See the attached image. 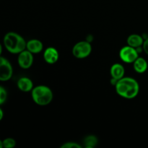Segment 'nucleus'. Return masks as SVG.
I'll list each match as a JSON object with an SVG mask.
<instances>
[{"label":"nucleus","mask_w":148,"mask_h":148,"mask_svg":"<svg viewBox=\"0 0 148 148\" xmlns=\"http://www.w3.org/2000/svg\"><path fill=\"white\" fill-rule=\"evenodd\" d=\"M116 92L121 98L133 99L140 92V85L135 79L130 77H124L117 80L115 85Z\"/></svg>","instance_id":"1"},{"label":"nucleus","mask_w":148,"mask_h":148,"mask_svg":"<svg viewBox=\"0 0 148 148\" xmlns=\"http://www.w3.org/2000/svg\"><path fill=\"white\" fill-rule=\"evenodd\" d=\"M4 45L10 53L18 54L26 49V43L23 37L15 32H9L4 37Z\"/></svg>","instance_id":"2"},{"label":"nucleus","mask_w":148,"mask_h":148,"mask_svg":"<svg viewBox=\"0 0 148 148\" xmlns=\"http://www.w3.org/2000/svg\"><path fill=\"white\" fill-rule=\"evenodd\" d=\"M31 96L35 103L40 106H44L51 103L53 94L50 88L40 85L33 88L31 91Z\"/></svg>","instance_id":"3"},{"label":"nucleus","mask_w":148,"mask_h":148,"mask_svg":"<svg viewBox=\"0 0 148 148\" xmlns=\"http://www.w3.org/2000/svg\"><path fill=\"white\" fill-rule=\"evenodd\" d=\"M72 54L77 59H85L92 52V46L88 40H82L77 43L72 48Z\"/></svg>","instance_id":"4"},{"label":"nucleus","mask_w":148,"mask_h":148,"mask_svg":"<svg viewBox=\"0 0 148 148\" xmlns=\"http://www.w3.org/2000/svg\"><path fill=\"white\" fill-rule=\"evenodd\" d=\"M119 57L127 64H133V62L139 57V52L137 49L127 46L121 48L119 51Z\"/></svg>","instance_id":"5"},{"label":"nucleus","mask_w":148,"mask_h":148,"mask_svg":"<svg viewBox=\"0 0 148 148\" xmlns=\"http://www.w3.org/2000/svg\"><path fill=\"white\" fill-rule=\"evenodd\" d=\"M13 69L8 59L0 56V81L6 82L12 77Z\"/></svg>","instance_id":"6"},{"label":"nucleus","mask_w":148,"mask_h":148,"mask_svg":"<svg viewBox=\"0 0 148 148\" xmlns=\"http://www.w3.org/2000/svg\"><path fill=\"white\" fill-rule=\"evenodd\" d=\"M33 61H34V58H33V53L27 51V49L18 53L17 62H18L19 66L22 69H27L31 67L33 64Z\"/></svg>","instance_id":"7"},{"label":"nucleus","mask_w":148,"mask_h":148,"mask_svg":"<svg viewBox=\"0 0 148 148\" xmlns=\"http://www.w3.org/2000/svg\"><path fill=\"white\" fill-rule=\"evenodd\" d=\"M59 54L58 51L53 47H49L44 51L43 59L46 63L49 64H53L59 60Z\"/></svg>","instance_id":"8"},{"label":"nucleus","mask_w":148,"mask_h":148,"mask_svg":"<svg viewBox=\"0 0 148 148\" xmlns=\"http://www.w3.org/2000/svg\"><path fill=\"white\" fill-rule=\"evenodd\" d=\"M17 86L20 90L24 92H30L33 89V88H34L33 81L30 78L27 77H20L17 80Z\"/></svg>","instance_id":"9"},{"label":"nucleus","mask_w":148,"mask_h":148,"mask_svg":"<svg viewBox=\"0 0 148 148\" xmlns=\"http://www.w3.org/2000/svg\"><path fill=\"white\" fill-rule=\"evenodd\" d=\"M26 49L31 52L32 53H38L43 49V44L40 40L38 39H31L29 40L26 43Z\"/></svg>","instance_id":"10"},{"label":"nucleus","mask_w":148,"mask_h":148,"mask_svg":"<svg viewBox=\"0 0 148 148\" xmlns=\"http://www.w3.org/2000/svg\"><path fill=\"white\" fill-rule=\"evenodd\" d=\"M110 73H111V78L119 80L124 77V73H125V69L123 65L121 64H114L111 66V69H110Z\"/></svg>","instance_id":"11"},{"label":"nucleus","mask_w":148,"mask_h":148,"mask_svg":"<svg viewBox=\"0 0 148 148\" xmlns=\"http://www.w3.org/2000/svg\"><path fill=\"white\" fill-rule=\"evenodd\" d=\"M144 40V38L142 36H140V35L132 34L127 38V42L129 46H132L133 48H135V49H137V48H140L143 46Z\"/></svg>","instance_id":"12"},{"label":"nucleus","mask_w":148,"mask_h":148,"mask_svg":"<svg viewBox=\"0 0 148 148\" xmlns=\"http://www.w3.org/2000/svg\"><path fill=\"white\" fill-rule=\"evenodd\" d=\"M133 67L134 71L137 73H144L147 71L148 67L147 61L144 58L138 57L133 62Z\"/></svg>","instance_id":"13"},{"label":"nucleus","mask_w":148,"mask_h":148,"mask_svg":"<svg viewBox=\"0 0 148 148\" xmlns=\"http://www.w3.org/2000/svg\"><path fill=\"white\" fill-rule=\"evenodd\" d=\"M98 140L97 137L94 135H89L84 139V145L85 147L93 148L98 145Z\"/></svg>","instance_id":"14"},{"label":"nucleus","mask_w":148,"mask_h":148,"mask_svg":"<svg viewBox=\"0 0 148 148\" xmlns=\"http://www.w3.org/2000/svg\"><path fill=\"white\" fill-rule=\"evenodd\" d=\"M16 145V141L13 138L8 137L3 140V147L5 148H12Z\"/></svg>","instance_id":"15"},{"label":"nucleus","mask_w":148,"mask_h":148,"mask_svg":"<svg viewBox=\"0 0 148 148\" xmlns=\"http://www.w3.org/2000/svg\"><path fill=\"white\" fill-rule=\"evenodd\" d=\"M7 98V92L5 88L2 86H0V106L4 103Z\"/></svg>","instance_id":"16"},{"label":"nucleus","mask_w":148,"mask_h":148,"mask_svg":"<svg viewBox=\"0 0 148 148\" xmlns=\"http://www.w3.org/2000/svg\"><path fill=\"white\" fill-rule=\"evenodd\" d=\"M62 148H81V145L77 143L74 142H68L65 143L64 144L61 146Z\"/></svg>","instance_id":"17"},{"label":"nucleus","mask_w":148,"mask_h":148,"mask_svg":"<svg viewBox=\"0 0 148 148\" xmlns=\"http://www.w3.org/2000/svg\"><path fill=\"white\" fill-rule=\"evenodd\" d=\"M143 51L145 52V53H147L148 55V37L146 39H145L144 43L143 45Z\"/></svg>","instance_id":"18"},{"label":"nucleus","mask_w":148,"mask_h":148,"mask_svg":"<svg viewBox=\"0 0 148 148\" xmlns=\"http://www.w3.org/2000/svg\"><path fill=\"white\" fill-rule=\"evenodd\" d=\"M3 117H4V111H3V110L0 108V121L2 120Z\"/></svg>","instance_id":"19"},{"label":"nucleus","mask_w":148,"mask_h":148,"mask_svg":"<svg viewBox=\"0 0 148 148\" xmlns=\"http://www.w3.org/2000/svg\"><path fill=\"white\" fill-rule=\"evenodd\" d=\"M1 53H2V46H1V44L0 43V56L1 55Z\"/></svg>","instance_id":"20"},{"label":"nucleus","mask_w":148,"mask_h":148,"mask_svg":"<svg viewBox=\"0 0 148 148\" xmlns=\"http://www.w3.org/2000/svg\"><path fill=\"white\" fill-rule=\"evenodd\" d=\"M4 147H3V141H1V140H0V148H2Z\"/></svg>","instance_id":"21"}]
</instances>
